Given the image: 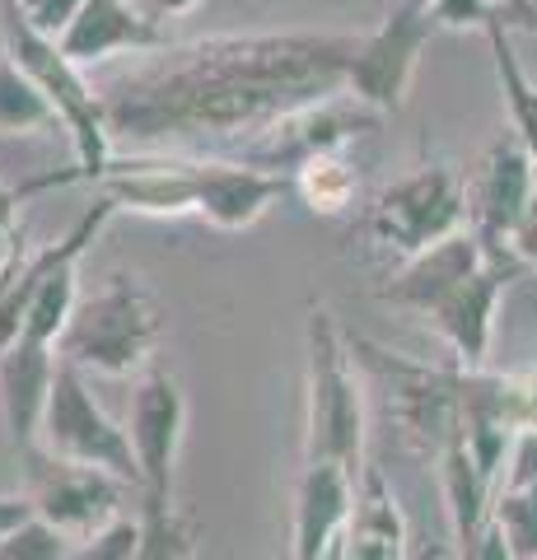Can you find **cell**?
Returning <instances> with one entry per match:
<instances>
[{"mask_svg": "<svg viewBox=\"0 0 537 560\" xmlns=\"http://www.w3.org/2000/svg\"><path fill=\"white\" fill-rule=\"evenodd\" d=\"M327 560H337V556H327Z\"/></svg>", "mask_w": 537, "mask_h": 560, "instance_id": "37", "label": "cell"}, {"mask_svg": "<svg viewBox=\"0 0 537 560\" xmlns=\"http://www.w3.org/2000/svg\"><path fill=\"white\" fill-rule=\"evenodd\" d=\"M28 518H33V504L24 500V490H20V495H0V537H10L14 528H24Z\"/></svg>", "mask_w": 537, "mask_h": 560, "instance_id": "33", "label": "cell"}, {"mask_svg": "<svg viewBox=\"0 0 537 560\" xmlns=\"http://www.w3.org/2000/svg\"><path fill=\"white\" fill-rule=\"evenodd\" d=\"M528 271L533 267H524L514 253H487V267L477 276H467L463 285L430 313V327L454 350V364H463V370H487L500 300H505V290L514 280H524Z\"/></svg>", "mask_w": 537, "mask_h": 560, "instance_id": "12", "label": "cell"}, {"mask_svg": "<svg viewBox=\"0 0 537 560\" xmlns=\"http://www.w3.org/2000/svg\"><path fill=\"white\" fill-rule=\"evenodd\" d=\"M351 355L388 388V411L397 430L425 458H440L448 444L463 440V364H448V370L444 364H421L365 337H351Z\"/></svg>", "mask_w": 537, "mask_h": 560, "instance_id": "5", "label": "cell"}, {"mask_svg": "<svg viewBox=\"0 0 537 560\" xmlns=\"http://www.w3.org/2000/svg\"><path fill=\"white\" fill-rule=\"evenodd\" d=\"M378 127V113H370L365 103H355L351 94H337L327 103H314V108L294 113L285 121H276L271 131H262L248 145V164L257 168H271V173H290L318 160V154H332L346 150L355 136H365Z\"/></svg>", "mask_w": 537, "mask_h": 560, "instance_id": "13", "label": "cell"}, {"mask_svg": "<svg viewBox=\"0 0 537 560\" xmlns=\"http://www.w3.org/2000/svg\"><path fill=\"white\" fill-rule=\"evenodd\" d=\"M481 267H487V248H481V238L472 230H458V234L440 238L435 248L407 257L402 267L388 276V285H378V300L430 318V313H435L448 294H454L467 276H477Z\"/></svg>", "mask_w": 537, "mask_h": 560, "instance_id": "17", "label": "cell"}, {"mask_svg": "<svg viewBox=\"0 0 537 560\" xmlns=\"http://www.w3.org/2000/svg\"><path fill=\"white\" fill-rule=\"evenodd\" d=\"M33 197L28 183H0V253L14 248V230H20V206Z\"/></svg>", "mask_w": 537, "mask_h": 560, "instance_id": "30", "label": "cell"}, {"mask_svg": "<svg viewBox=\"0 0 537 560\" xmlns=\"http://www.w3.org/2000/svg\"><path fill=\"white\" fill-rule=\"evenodd\" d=\"M491 523L505 533L518 560H537V481L500 486L491 495Z\"/></svg>", "mask_w": 537, "mask_h": 560, "instance_id": "24", "label": "cell"}, {"mask_svg": "<svg viewBox=\"0 0 537 560\" xmlns=\"http://www.w3.org/2000/svg\"><path fill=\"white\" fill-rule=\"evenodd\" d=\"M38 448H47L51 458L113 471L117 481L141 490V467H136V453H131V434L94 401L84 370L66 364L61 355H57V378H51Z\"/></svg>", "mask_w": 537, "mask_h": 560, "instance_id": "7", "label": "cell"}, {"mask_svg": "<svg viewBox=\"0 0 537 560\" xmlns=\"http://www.w3.org/2000/svg\"><path fill=\"white\" fill-rule=\"evenodd\" d=\"M71 556V537L47 528L43 518H28L24 528L0 537V560H66Z\"/></svg>", "mask_w": 537, "mask_h": 560, "instance_id": "26", "label": "cell"}, {"mask_svg": "<svg viewBox=\"0 0 537 560\" xmlns=\"http://www.w3.org/2000/svg\"><path fill=\"white\" fill-rule=\"evenodd\" d=\"M51 378H57V350L38 341H14L0 355V425L14 453L38 448Z\"/></svg>", "mask_w": 537, "mask_h": 560, "instance_id": "18", "label": "cell"}, {"mask_svg": "<svg viewBox=\"0 0 537 560\" xmlns=\"http://www.w3.org/2000/svg\"><path fill=\"white\" fill-rule=\"evenodd\" d=\"M141 547L136 560H197V541H201V523L178 510L173 500H150L141 495Z\"/></svg>", "mask_w": 537, "mask_h": 560, "instance_id": "22", "label": "cell"}, {"mask_svg": "<svg viewBox=\"0 0 537 560\" xmlns=\"http://www.w3.org/2000/svg\"><path fill=\"white\" fill-rule=\"evenodd\" d=\"M360 33H211L150 51L108 84L103 117L131 150H197L257 140L276 121L346 94Z\"/></svg>", "mask_w": 537, "mask_h": 560, "instance_id": "1", "label": "cell"}, {"mask_svg": "<svg viewBox=\"0 0 537 560\" xmlns=\"http://www.w3.org/2000/svg\"><path fill=\"white\" fill-rule=\"evenodd\" d=\"M537 191V160L514 131L495 136L467 183V230L487 253H514L510 234Z\"/></svg>", "mask_w": 537, "mask_h": 560, "instance_id": "10", "label": "cell"}, {"mask_svg": "<svg viewBox=\"0 0 537 560\" xmlns=\"http://www.w3.org/2000/svg\"><path fill=\"white\" fill-rule=\"evenodd\" d=\"M304 458L341 463L355 477L365 471V440H370V411H365V378L360 360L351 355V337L337 327L332 308L314 304L304 323Z\"/></svg>", "mask_w": 537, "mask_h": 560, "instance_id": "3", "label": "cell"}, {"mask_svg": "<svg viewBox=\"0 0 537 560\" xmlns=\"http://www.w3.org/2000/svg\"><path fill=\"white\" fill-rule=\"evenodd\" d=\"M458 560H518V556H514V547L505 541V533H500L495 523L487 518V528H481V537H477L467 551H458Z\"/></svg>", "mask_w": 537, "mask_h": 560, "instance_id": "32", "label": "cell"}, {"mask_svg": "<svg viewBox=\"0 0 537 560\" xmlns=\"http://www.w3.org/2000/svg\"><path fill=\"white\" fill-rule=\"evenodd\" d=\"M435 33L440 24L430 20L425 0H397L374 33H360V47L351 66H346V94L365 103L378 117L402 113L416 66H421V51L430 47Z\"/></svg>", "mask_w": 537, "mask_h": 560, "instance_id": "8", "label": "cell"}, {"mask_svg": "<svg viewBox=\"0 0 537 560\" xmlns=\"http://www.w3.org/2000/svg\"><path fill=\"white\" fill-rule=\"evenodd\" d=\"M192 173H197V215L224 234L253 230L290 191L285 173L257 168L248 160H201V154H192Z\"/></svg>", "mask_w": 537, "mask_h": 560, "instance_id": "16", "label": "cell"}, {"mask_svg": "<svg viewBox=\"0 0 537 560\" xmlns=\"http://www.w3.org/2000/svg\"><path fill=\"white\" fill-rule=\"evenodd\" d=\"M487 43H491L500 98H505V113H510V131L524 140L528 154L537 160V84L528 80V70H524V61H518V51L510 43V28L500 20L487 28Z\"/></svg>", "mask_w": 537, "mask_h": 560, "instance_id": "20", "label": "cell"}, {"mask_svg": "<svg viewBox=\"0 0 537 560\" xmlns=\"http://www.w3.org/2000/svg\"><path fill=\"white\" fill-rule=\"evenodd\" d=\"M136 5H145V10H150V0H136ZM150 14H154V10H150Z\"/></svg>", "mask_w": 537, "mask_h": 560, "instance_id": "36", "label": "cell"}, {"mask_svg": "<svg viewBox=\"0 0 537 560\" xmlns=\"http://www.w3.org/2000/svg\"><path fill=\"white\" fill-rule=\"evenodd\" d=\"M20 463H24V500L33 504V518H43L47 528H57L71 541L98 533L117 514H127L122 504L136 490L127 481H117L113 471L51 458L47 448L20 453Z\"/></svg>", "mask_w": 537, "mask_h": 560, "instance_id": "9", "label": "cell"}, {"mask_svg": "<svg viewBox=\"0 0 537 560\" xmlns=\"http://www.w3.org/2000/svg\"><path fill=\"white\" fill-rule=\"evenodd\" d=\"M164 337L160 300L136 271H113L94 294H80V304L66 323L57 355L84 374H141L154 346Z\"/></svg>", "mask_w": 537, "mask_h": 560, "instance_id": "4", "label": "cell"}, {"mask_svg": "<svg viewBox=\"0 0 537 560\" xmlns=\"http://www.w3.org/2000/svg\"><path fill=\"white\" fill-rule=\"evenodd\" d=\"M201 0H150V10L160 14V20H178V14H192Z\"/></svg>", "mask_w": 537, "mask_h": 560, "instance_id": "34", "label": "cell"}, {"mask_svg": "<svg viewBox=\"0 0 537 560\" xmlns=\"http://www.w3.org/2000/svg\"><path fill=\"white\" fill-rule=\"evenodd\" d=\"M355 471L341 463L304 458L290 504V560H327L355 504Z\"/></svg>", "mask_w": 537, "mask_h": 560, "instance_id": "15", "label": "cell"}, {"mask_svg": "<svg viewBox=\"0 0 537 560\" xmlns=\"http://www.w3.org/2000/svg\"><path fill=\"white\" fill-rule=\"evenodd\" d=\"M510 248H514V257L524 261V267H537V191H533V201H528V210H524V220L514 224Z\"/></svg>", "mask_w": 537, "mask_h": 560, "instance_id": "31", "label": "cell"}, {"mask_svg": "<svg viewBox=\"0 0 537 560\" xmlns=\"http://www.w3.org/2000/svg\"><path fill=\"white\" fill-rule=\"evenodd\" d=\"M131 453L141 467V495L173 500V471H178V448L187 434V397L168 370H145L131 393L127 416Z\"/></svg>", "mask_w": 537, "mask_h": 560, "instance_id": "11", "label": "cell"}, {"mask_svg": "<svg viewBox=\"0 0 537 560\" xmlns=\"http://www.w3.org/2000/svg\"><path fill=\"white\" fill-rule=\"evenodd\" d=\"M425 10H430V20H435L440 28H454V33H487L500 20L487 0H425Z\"/></svg>", "mask_w": 537, "mask_h": 560, "instance_id": "27", "label": "cell"}, {"mask_svg": "<svg viewBox=\"0 0 537 560\" xmlns=\"http://www.w3.org/2000/svg\"><path fill=\"white\" fill-rule=\"evenodd\" d=\"M14 5H20V14L38 33H47V38H61V28L75 20L84 0H14Z\"/></svg>", "mask_w": 537, "mask_h": 560, "instance_id": "29", "label": "cell"}, {"mask_svg": "<svg viewBox=\"0 0 537 560\" xmlns=\"http://www.w3.org/2000/svg\"><path fill=\"white\" fill-rule=\"evenodd\" d=\"M136 547H141V514H117L98 533L80 537L66 560H136Z\"/></svg>", "mask_w": 537, "mask_h": 560, "instance_id": "25", "label": "cell"}, {"mask_svg": "<svg viewBox=\"0 0 537 560\" xmlns=\"http://www.w3.org/2000/svg\"><path fill=\"white\" fill-rule=\"evenodd\" d=\"M528 481H537V420H528V425L514 430L505 471H500V486H528Z\"/></svg>", "mask_w": 537, "mask_h": 560, "instance_id": "28", "label": "cell"}, {"mask_svg": "<svg viewBox=\"0 0 537 560\" xmlns=\"http://www.w3.org/2000/svg\"><path fill=\"white\" fill-rule=\"evenodd\" d=\"M524 28H533V33H537V10H533V14H528V24H524Z\"/></svg>", "mask_w": 537, "mask_h": 560, "instance_id": "35", "label": "cell"}, {"mask_svg": "<svg viewBox=\"0 0 537 560\" xmlns=\"http://www.w3.org/2000/svg\"><path fill=\"white\" fill-rule=\"evenodd\" d=\"M0 47L47 94V103L61 117L66 140L75 150L71 168H51V173L28 178L33 197L38 191H57V187H75V183H98L113 164V131H108V117H103V98L84 80V70L57 47V38L33 28L14 0H0Z\"/></svg>", "mask_w": 537, "mask_h": 560, "instance_id": "2", "label": "cell"}, {"mask_svg": "<svg viewBox=\"0 0 537 560\" xmlns=\"http://www.w3.org/2000/svg\"><path fill=\"white\" fill-rule=\"evenodd\" d=\"M290 191H300L314 215H341L360 191V168L346 160V150L318 154V160H308L290 173Z\"/></svg>", "mask_w": 537, "mask_h": 560, "instance_id": "23", "label": "cell"}, {"mask_svg": "<svg viewBox=\"0 0 537 560\" xmlns=\"http://www.w3.org/2000/svg\"><path fill=\"white\" fill-rule=\"evenodd\" d=\"M57 47L80 70L108 66L117 57H150V51L168 47V33L160 14H150L136 0H84L80 14L61 28Z\"/></svg>", "mask_w": 537, "mask_h": 560, "instance_id": "14", "label": "cell"}, {"mask_svg": "<svg viewBox=\"0 0 537 560\" xmlns=\"http://www.w3.org/2000/svg\"><path fill=\"white\" fill-rule=\"evenodd\" d=\"M467 230V183L454 164L425 160L407 178L388 183L370 206V238L374 248L407 261L435 248L440 238Z\"/></svg>", "mask_w": 537, "mask_h": 560, "instance_id": "6", "label": "cell"}, {"mask_svg": "<svg viewBox=\"0 0 537 560\" xmlns=\"http://www.w3.org/2000/svg\"><path fill=\"white\" fill-rule=\"evenodd\" d=\"M61 131L57 108L0 47V136H47Z\"/></svg>", "mask_w": 537, "mask_h": 560, "instance_id": "21", "label": "cell"}, {"mask_svg": "<svg viewBox=\"0 0 537 560\" xmlns=\"http://www.w3.org/2000/svg\"><path fill=\"white\" fill-rule=\"evenodd\" d=\"M332 556L337 560H411L402 500L393 495V486H388V477L378 467L360 471L351 518H346Z\"/></svg>", "mask_w": 537, "mask_h": 560, "instance_id": "19", "label": "cell"}]
</instances>
